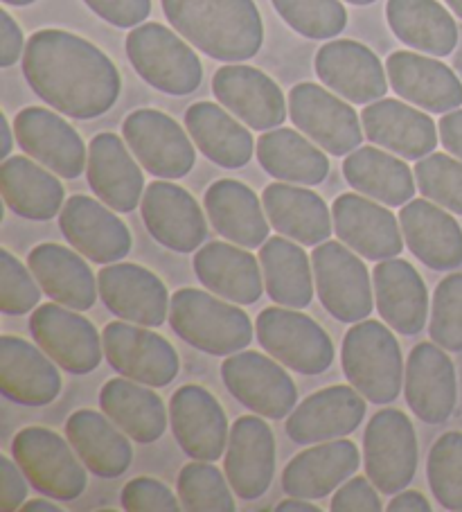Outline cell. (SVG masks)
Returning a JSON list of instances; mask_svg holds the SVG:
<instances>
[{
    "label": "cell",
    "mask_w": 462,
    "mask_h": 512,
    "mask_svg": "<svg viewBox=\"0 0 462 512\" xmlns=\"http://www.w3.org/2000/svg\"><path fill=\"white\" fill-rule=\"evenodd\" d=\"M100 406L124 434L140 445H154L167 431L163 397L151 391V386L129 377L109 379L100 391Z\"/></svg>",
    "instance_id": "41"
},
{
    "label": "cell",
    "mask_w": 462,
    "mask_h": 512,
    "mask_svg": "<svg viewBox=\"0 0 462 512\" xmlns=\"http://www.w3.org/2000/svg\"><path fill=\"white\" fill-rule=\"evenodd\" d=\"M14 458V456H12ZM10 456H0V510H21L28 501V476Z\"/></svg>",
    "instance_id": "54"
},
{
    "label": "cell",
    "mask_w": 462,
    "mask_h": 512,
    "mask_svg": "<svg viewBox=\"0 0 462 512\" xmlns=\"http://www.w3.org/2000/svg\"><path fill=\"white\" fill-rule=\"evenodd\" d=\"M5 5H12V7H28L32 3H37V0H3Z\"/></svg>",
    "instance_id": "62"
},
{
    "label": "cell",
    "mask_w": 462,
    "mask_h": 512,
    "mask_svg": "<svg viewBox=\"0 0 462 512\" xmlns=\"http://www.w3.org/2000/svg\"><path fill=\"white\" fill-rule=\"evenodd\" d=\"M334 233L361 258L381 262L404 251V233L397 217L366 194H341L332 203Z\"/></svg>",
    "instance_id": "19"
},
{
    "label": "cell",
    "mask_w": 462,
    "mask_h": 512,
    "mask_svg": "<svg viewBox=\"0 0 462 512\" xmlns=\"http://www.w3.org/2000/svg\"><path fill=\"white\" fill-rule=\"evenodd\" d=\"M122 136L145 172L158 179H183L197 163L192 136L158 109L131 111L122 122Z\"/></svg>",
    "instance_id": "11"
},
{
    "label": "cell",
    "mask_w": 462,
    "mask_h": 512,
    "mask_svg": "<svg viewBox=\"0 0 462 512\" xmlns=\"http://www.w3.org/2000/svg\"><path fill=\"white\" fill-rule=\"evenodd\" d=\"M230 488L244 501H255L271 488L275 476V436L257 416H242L230 427L224 458Z\"/></svg>",
    "instance_id": "28"
},
{
    "label": "cell",
    "mask_w": 462,
    "mask_h": 512,
    "mask_svg": "<svg viewBox=\"0 0 462 512\" xmlns=\"http://www.w3.org/2000/svg\"><path fill=\"white\" fill-rule=\"evenodd\" d=\"M66 438L88 472L100 479H118L131 467L133 447L129 436L106 416L93 409H79L66 420Z\"/></svg>",
    "instance_id": "38"
},
{
    "label": "cell",
    "mask_w": 462,
    "mask_h": 512,
    "mask_svg": "<svg viewBox=\"0 0 462 512\" xmlns=\"http://www.w3.org/2000/svg\"><path fill=\"white\" fill-rule=\"evenodd\" d=\"M25 37L21 25L7 10H0V68H10L25 55Z\"/></svg>",
    "instance_id": "55"
},
{
    "label": "cell",
    "mask_w": 462,
    "mask_h": 512,
    "mask_svg": "<svg viewBox=\"0 0 462 512\" xmlns=\"http://www.w3.org/2000/svg\"><path fill=\"white\" fill-rule=\"evenodd\" d=\"M0 131H3V145H0V158H10L12 154V147L16 143V134H12V127H10V120H7V116L3 113L0 116Z\"/></svg>",
    "instance_id": "59"
},
{
    "label": "cell",
    "mask_w": 462,
    "mask_h": 512,
    "mask_svg": "<svg viewBox=\"0 0 462 512\" xmlns=\"http://www.w3.org/2000/svg\"><path fill=\"white\" fill-rule=\"evenodd\" d=\"M264 287L273 303L305 310L314 300V267L307 251L289 237H269L260 249Z\"/></svg>",
    "instance_id": "44"
},
{
    "label": "cell",
    "mask_w": 462,
    "mask_h": 512,
    "mask_svg": "<svg viewBox=\"0 0 462 512\" xmlns=\"http://www.w3.org/2000/svg\"><path fill=\"white\" fill-rule=\"evenodd\" d=\"M289 116L293 127L332 156H348L363 143L359 113L327 86L312 82L293 86Z\"/></svg>",
    "instance_id": "10"
},
{
    "label": "cell",
    "mask_w": 462,
    "mask_h": 512,
    "mask_svg": "<svg viewBox=\"0 0 462 512\" xmlns=\"http://www.w3.org/2000/svg\"><path fill=\"white\" fill-rule=\"evenodd\" d=\"M23 75L34 93L73 120H93L109 113L122 91L113 59L79 34L39 30L28 39Z\"/></svg>",
    "instance_id": "1"
},
{
    "label": "cell",
    "mask_w": 462,
    "mask_h": 512,
    "mask_svg": "<svg viewBox=\"0 0 462 512\" xmlns=\"http://www.w3.org/2000/svg\"><path fill=\"white\" fill-rule=\"evenodd\" d=\"M181 506L188 512H235L233 488L224 474L208 461H192L176 481Z\"/></svg>",
    "instance_id": "45"
},
{
    "label": "cell",
    "mask_w": 462,
    "mask_h": 512,
    "mask_svg": "<svg viewBox=\"0 0 462 512\" xmlns=\"http://www.w3.org/2000/svg\"><path fill=\"white\" fill-rule=\"evenodd\" d=\"M341 366L348 382L372 404L395 402L404 386V357L393 328L379 321L354 323L343 339Z\"/></svg>",
    "instance_id": "4"
},
{
    "label": "cell",
    "mask_w": 462,
    "mask_h": 512,
    "mask_svg": "<svg viewBox=\"0 0 462 512\" xmlns=\"http://www.w3.org/2000/svg\"><path fill=\"white\" fill-rule=\"evenodd\" d=\"M366 418V397L350 386H327L289 413L287 436L296 445H316L350 436Z\"/></svg>",
    "instance_id": "24"
},
{
    "label": "cell",
    "mask_w": 462,
    "mask_h": 512,
    "mask_svg": "<svg viewBox=\"0 0 462 512\" xmlns=\"http://www.w3.org/2000/svg\"><path fill=\"white\" fill-rule=\"evenodd\" d=\"M429 334L447 352H462V273H451L435 287Z\"/></svg>",
    "instance_id": "49"
},
{
    "label": "cell",
    "mask_w": 462,
    "mask_h": 512,
    "mask_svg": "<svg viewBox=\"0 0 462 512\" xmlns=\"http://www.w3.org/2000/svg\"><path fill=\"white\" fill-rule=\"evenodd\" d=\"M86 179L93 194L115 213H133L145 194L142 165L127 145V140L104 131L88 147Z\"/></svg>",
    "instance_id": "25"
},
{
    "label": "cell",
    "mask_w": 462,
    "mask_h": 512,
    "mask_svg": "<svg viewBox=\"0 0 462 512\" xmlns=\"http://www.w3.org/2000/svg\"><path fill=\"white\" fill-rule=\"evenodd\" d=\"M278 512H323L314 503H309V499H298V497H289L287 501L278 503Z\"/></svg>",
    "instance_id": "58"
},
{
    "label": "cell",
    "mask_w": 462,
    "mask_h": 512,
    "mask_svg": "<svg viewBox=\"0 0 462 512\" xmlns=\"http://www.w3.org/2000/svg\"><path fill=\"white\" fill-rule=\"evenodd\" d=\"M23 512H64V508L57 506V503L46 501V499H34L23 503Z\"/></svg>",
    "instance_id": "60"
},
{
    "label": "cell",
    "mask_w": 462,
    "mask_h": 512,
    "mask_svg": "<svg viewBox=\"0 0 462 512\" xmlns=\"http://www.w3.org/2000/svg\"><path fill=\"white\" fill-rule=\"evenodd\" d=\"M30 332L37 346L70 375H88L102 364L104 343L86 316L66 305H39L30 316Z\"/></svg>",
    "instance_id": "14"
},
{
    "label": "cell",
    "mask_w": 462,
    "mask_h": 512,
    "mask_svg": "<svg viewBox=\"0 0 462 512\" xmlns=\"http://www.w3.org/2000/svg\"><path fill=\"white\" fill-rule=\"evenodd\" d=\"M28 267L43 289V294L59 305L77 312L91 310L100 294L97 280L84 255L61 244H39L28 255Z\"/></svg>",
    "instance_id": "35"
},
{
    "label": "cell",
    "mask_w": 462,
    "mask_h": 512,
    "mask_svg": "<svg viewBox=\"0 0 462 512\" xmlns=\"http://www.w3.org/2000/svg\"><path fill=\"white\" fill-rule=\"evenodd\" d=\"M185 127L199 152L224 170L248 165L257 149L251 127L242 125V120L215 102L192 104L185 111Z\"/></svg>",
    "instance_id": "36"
},
{
    "label": "cell",
    "mask_w": 462,
    "mask_h": 512,
    "mask_svg": "<svg viewBox=\"0 0 462 512\" xmlns=\"http://www.w3.org/2000/svg\"><path fill=\"white\" fill-rule=\"evenodd\" d=\"M388 512H431V503L422 492L402 490L388 503Z\"/></svg>",
    "instance_id": "57"
},
{
    "label": "cell",
    "mask_w": 462,
    "mask_h": 512,
    "mask_svg": "<svg viewBox=\"0 0 462 512\" xmlns=\"http://www.w3.org/2000/svg\"><path fill=\"white\" fill-rule=\"evenodd\" d=\"M321 82L352 104H372L386 97L388 73L368 46L352 39L325 43L314 59Z\"/></svg>",
    "instance_id": "23"
},
{
    "label": "cell",
    "mask_w": 462,
    "mask_h": 512,
    "mask_svg": "<svg viewBox=\"0 0 462 512\" xmlns=\"http://www.w3.org/2000/svg\"><path fill=\"white\" fill-rule=\"evenodd\" d=\"M194 273L212 294L237 305H253L262 298L264 271L244 246L210 242L194 253Z\"/></svg>",
    "instance_id": "34"
},
{
    "label": "cell",
    "mask_w": 462,
    "mask_h": 512,
    "mask_svg": "<svg viewBox=\"0 0 462 512\" xmlns=\"http://www.w3.org/2000/svg\"><path fill=\"white\" fill-rule=\"evenodd\" d=\"M343 176L354 190L388 208L406 206L415 197V172L402 156L381 147H359L343 161Z\"/></svg>",
    "instance_id": "43"
},
{
    "label": "cell",
    "mask_w": 462,
    "mask_h": 512,
    "mask_svg": "<svg viewBox=\"0 0 462 512\" xmlns=\"http://www.w3.org/2000/svg\"><path fill=\"white\" fill-rule=\"evenodd\" d=\"M140 213L149 235L170 251L194 253L208 237V222L199 201L172 181L149 183L142 194Z\"/></svg>",
    "instance_id": "15"
},
{
    "label": "cell",
    "mask_w": 462,
    "mask_h": 512,
    "mask_svg": "<svg viewBox=\"0 0 462 512\" xmlns=\"http://www.w3.org/2000/svg\"><path fill=\"white\" fill-rule=\"evenodd\" d=\"M415 183L422 197L453 215H462V161L433 152L415 163Z\"/></svg>",
    "instance_id": "48"
},
{
    "label": "cell",
    "mask_w": 462,
    "mask_h": 512,
    "mask_svg": "<svg viewBox=\"0 0 462 512\" xmlns=\"http://www.w3.org/2000/svg\"><path fill=\"white\" fill-rule=\"evenodd\" d=\"M165 19L210 59L242 64L262 50L264 23L255 0H161Z\"/></svg>",
    "instance_id": "2"
},
{
    "label": "cell",
    "mask_w": 462,
    "mask_h": 512,
    "mask_svg": "<svg viewBox=\"0 0 462 512\" xmlns=\"http://www.w3.org/2000/svg\"><path fill=\"white\" fill-rule=\"evenodd\" d=\"M59 228L66 242L95 264L120 262L127 258L133 244L131 231L115 210L86 194H75L64 203Z\"/></svg>",
    "instance_id": "18"
},
{
    "label": "cell",
    "mask_w": 462,
    "mask_h": 512,
    "mask_svg": "<svg viewBox=\"0 0 462 512\" xmlns=\"http://www.w3.org/2000/svg\"><path fill=\"white\" fill-rule=\"evenodd\" d=\"M332 512H381L384 503L379 499L377 485L372 483L368 476H354V479L345 481L339 490H336L334 499L330 503Z\"/></svg>",
    "instance_id": "52"
},
{
    "label": "cell",
    "mask_w": 462,
    "mask_h": 512,
    "mask_svg": "<svg viewBox=\"0 0 462 512\" xmlns=\"http://www.w3.org/2000/svg\"><path fill=\"white\" fill-rule=\"evenodd\" d=\"M59 364L46 350L21 337L0 339V393L21 406H48L59 397L64 382Z\"/></svg>",
    "instance_id": "29"
},
{
    "label": "cell",
    "mask_w": 462,
    "mask_h": 512,
    "mask_svg": "<svg viewBox=\"0 0 462 512\" xmlns=\"http://www.w3.org/2000/svg\"><path fill=\"white\" fill-rule=\"evenodd\" d=\"M257 161L273 179L296 185H321L330 174L325 149L296 129H271L257 138Z\"/></svg>",
    "instance_id": "42"
},
{
    "label": "cell",
    "mask_w": 462,
    "mask_h": 512,
    "mask_svg": "<svg viewBox=\"0 0 462 512\" xmlns=\"http://www.w3.org/2000/svg\"><path fill=\"white\" fill-rule=\"evenodd\" d=\"M102 343L109 366L133 382L163 388L181 373L179 352L145 325L113 321L102 330Z\"/></svg>",
    "instance_id": "12"
},
{
    "label": "cell",
    "mask_w": 462,
    "mask_h": 512,
    "mask_svg": "<svg viewBox=\"0 0 462 512\" xmlns=\"http://www.w3.org/2000/svg\"><path fill=\"white\" fill-rule=\"evenodd\" d=\"M203 206L215 231L244 249H257L269 240L264 203L246 183L235 179L215 181L203 197Z\"/></svg>",
    "instance_id": "39"
},
{
    "label": "cell",
    "mask_w": 462,
    "mask_h": 512,
    "mask_svg": "<svg viewBox=\"0 0 462 512\" xmlns=\"http://www.w3.org/2000/svg\"><path fill=\"white\" fill-rule=\"evenodd\" d=\"M386 73L393 91L402 100L426 113H449L460 109L462 82L440 59L420 52L397 50L386 59Z\"/></svg>",
    "instance_id": "27"
},
{
    "label": "cell",
    "mask_w": 462,
    "mask_h": 512,
    "mask_svg": "<svg viewBox=\"0 0 462 512\" xmlns=\"http://www.w3.org/2000/svg\"><path fill=\"white\" fill-rule=\"evenodd\" d=\"M221 379L235 400L262 418L282 420L296 409L298 388L278 359L262 352H235L221 364Z\"/></svg>",
    "instance_id": "13"
},
{
    "label": "cell",
    "mask_w": 462,
    "mask_h": 512,
    "mask_svg": "<svg viewBox=\"0 0 462 512\" xmlns=\"http://www.w3.org/2000/svg\"><path fill=\"white\" fill-rule=\"evenodd\" d=\"M12 456L43 497L75 501L88 485V467L70 440L48 427H25L12 440Z\"/></svg>",
    "instance_id": "6"
},
{
    "label": "cell",
    "mask_w": 462,
    "mask_h": 512,
    "mask_svg": "<svg viewBox=\"0 0 462 512\" xmlns=\"http://www.w3.org/2000/svg\"><path fill=\"white\" fill-rule=\"evenodd\" d=\"M447 5L451 7V12L462 19V0H447Z\"/></svg>",
    "instance_id": "61"
},
{
    "label": "cell",
    "mask_w": 462,
    "mask_h": 512,
    "mask_svg": "<svg viewBox=\"0 0 462 512\" xmlns=\"http://www.w3.org/2000/svg\"><path fill=\"white\" fill-rule=\"evenodd\" d=\"M127 57L151 88L167 95H190L203 82V66L192 43L161 23L133 28L127 37Z\"/></svg>",
    "instance_id": "5"
},
{
    "label": "cell",
    "mask_w": 462,
    "mask_h": 512,
    "mask_svg": "<svg viewBox=\"0 0 462 512\" xmlns=\"http://www.w3.org/2000/svg\"><path fill=\"white\" fill-rule=\"evenodd\" d=\"M345 3H350V5H359V7H366V5L377 3V0H345Z\"/></svg>",
    "instance_id": "63"
},
{
    "label": "cell",
    "mask_w": 462,
    "mask_h": 512,
    "mask_svg": "<svg viewBox=\"0 0 462 512\" xmlns=\"http://www.w3.org/2000/svg\"><path fill=\"white\" fill-rule=\"evenodd\" d=\"M262 203L271 226L280 235L302 246H318L334 231L332 210L314 190L296 183H271L262 192Z\"/></svg>",
    "instance_id": "33"
},
{
    "label": "cell",
    "mask_w": 462,
    "mask_h": 512,
    "mask_svg": "<svg viewBox=\"0 0 462 512\" xmlns=\"http://www.w3.org/2000/svg\"><path fill=\"white\" fill-rule=\"evenodd\" d=\"M438 131L442 147L447 149L451 156H456L462 161V109L444 113L442 120L438 122Z\"/></svg>",
    "instance_id": "56"
},
{
    "label": "cell",
    "mask_w": 462,
    "mask_h": 512,
    "mask_svg": "<svg viewBox=\"0 0 462 512\" xmlns=\"http://www.w3.org/2000/svg\"><path fill=\"white\" fill-rule=\"evenodd\" d=\"M16 143L34 161L61 179H79L88 163V149L75 127L59 111L28 107L14 118Z\"/></svg>",
    "instance_id": "17"
},
{
    "label": "cell",
    "mask_w": 462,
    "mask_h": 512,
    "mask_svg": "<svg viewBox=\"0 0 462 512\" xmlns=\"http://www.w3.org/2000/svg\"><path fill=\"white\" fill-rule=\"evenodd\" d=\"M170 425L176 443L194 461L215 463L226 454L230 427L224 406L208 388L185 384L170 400Z\"/></svg>",
    "instance_id": "20"
},
{
    "label": "cell",
    "mask_w": 462,
    "mask_h": 512,
    "mask_svg": "<svg viewBox=\"0 0 462 512\" xmlns=\"http://www.w3.org/2000/svg\"><path fill=\"white\" fill-rule=\"evenodd\" d=\"M406 402L426 425L447 422L458 404V377L447 350L435 341L417 343L406 359Z\"/></svg>",
    "instance_id": "21"
},
{
    "label": "cell",
    "mask_w": 462,
    "mask_h": 512,
    "mask_svg": "<svg viewBox=\"0 0 462 512\" xmlns=\"http://www.w3.org/2000/svg\"><path fill=\"white\" fill-rule=\"evenodd\" d=\"M426 476L435 501L444 510L462 512V434L447 431L435 440L429 461H426Z\"/></svg>",
    "instance_id": "47"
},
{
    "label": "cell",
    "mask_w": 462,
    "mask_h": 512,
    "mask_svg": "<svg viewBox=\"0 0 462 512\" xmlns=\"http://www.w3.org/2000/svg\"><path fill=\"white\" fill-rule=\"evenodd\" d=\"M318 298L327 312L341 323H359L375 310L370 273L361 255L348 244L327 240L312 253Z\"/></svg>",
    "instance_id": "8"
},
{
    "label": "cell",
    "mask_w": 462,
    "mask_h": 512,
    "mask_svg": "<svg viewBox=\"0 0 462 512\" xmlns=\"http://www.w3.org/2000/svg\"><path fill=\"white\" fill-rule=\"evenodd\" d=\"M41 285L30 267L10 249L0 251V312L7 316L30 314L41 303Z\"/></svg>",
    "instance_id": "50"
},
{
    "label": "cell",
    "mask_w": 462,
    "mask_h": 512,
    "mask_svg": "<svg viewBox=\"0 0 462 512\" xmlns=\"http://www.w3.org/2000/svg\"><path fill=\"white\" fill-rule=\"evenodd\" d=\"M120 503L127 512H179L181 499L163 481L138 476L122 488Z\"/></svg>",
    "instance_id": "51"
},
{
    "label": "cell",
    "mask_w": 462,
    "mask_h": 512,
    "mask_svg": "<svg viewBox=\"0 0 462 512\" xmlns=\"http://www.w3.org/2000/svg\"><path fill=\"white\" fill-rule=\"evenodd\" d=\"M97 287L106 310L122 321L161 328L170 321V303L165 282L140 264L113 262L97 273Z\"/></svg>",
    "instance_id": "16"
},
{
    "label": "cell",
    "mask_w": 462,
    "mask_h": 512,
    "mask_svg": "<svg viewBox=\"0 0 462 512\" xmlns=\"http://www.w3.org/2000/svg\"><path fill=\"white\" fill-rule=\"evenodd\" d=\"M0 190L7 208L30 222L55 219L66 203L59 176L28 156L5 158L0 165Z\"/></svg>",
    "instance_id": "37"
},
{
    "label": "cell",
    "mask_w": 462,
    "mask_h": 512,
    "mask_svg": "<svg viewBox=\"0 0 462 512\" xmlns=\"http://www.w3.org/2000/svg\"><path fill=\"white\" fill-rule=\"evenodd\" d=\"M417 434L411 418L399 409L372 416L363 434V467L381 494H397L413 483L417 472Z\"/></svg>",
    "instance_id": "9"
},
{
    "label": "cell",
    "mask_w": 462,
    "mask_h": 512,
    "mask_svg": "<svg viewBox=\"0 0 462 512\" xmlns=\"http://www.w3.org/2000/svg\"><path fill=\"white\" fill-rule=\"evenodd\" d=\"M280 19L300 37L325 41L348 28V10L341 0H271Z\"/></svg>",
    "instance_id": "46"
},
{
    "label": "cell",
    "mask_w": 462,
    "mask_h": 512,
    "mask_svg": "<svg viewBox=\"0 0 462 512\" xmlns=\"http://www.w3.org/2000/svg\"><path fill=\"white\" fill-rule=\"evenodd\" d=\"M359 447L352 440H327L293 456L282 472V490L298 499H325L359 470Z\"/></svg>",
    "instance_id": "32"
},
{
    "label": "cell",
    "mask_w": 462,
    "mask_h": 512,
    "mask_svg": "<svg viewBox=\"0 0 462 512\" xmlns=\"http://www.w3.org/2000/svg\"><path fill=\"white\" fill-rule=\"evenodd\" d=\"M361 125L370 143L406 161H420L433 154L440 143L438 125L429 113L390 97L368 104L361 111Z\"/></svg>",
    "instance_id": "26"
},
{
    "label": "cell",
    "mask_w": 462,
    "mask_h": 512,
    "mask_svg": "<svg viewBox=\"0 0 462 512\" xmlns=\"http://www.w3.org/2000/svg\"><path fill=\"white\" fill-rule=\"evenodd\" d=\"M170 325L188 346L212 357H230L253 341V321L242 307L192 287L172 296Z\"/></svg>",
    "instance_id": "3"
},
{
    "label": "cell",
    "mask_w": 462,
    "mask_h": 512,
    "mask_svg": "<svg viewBox=\"0 0 462 512\" xmlns=\"http://www.w3.org/2000/svg\"><path fill=\"white\" fill-rule=\"evenodd\" d=\"M372 285L381 321L404 337L424 330L429 321V289L411 262L399 258L377 262Z\"/></svg>",
    "instance_id": "31"
},
{
    "label": "cell",
    "mask_w": 462,
    "mask_h": 512,
    "mask_svg": "<svg viewBox=\"0 0 462 512\" xmlns=\"http://www.w3.org/2000/svg\"><path fill=\"white\" fill-rule=\"evenodd\" d=\"M91 12L115 28H138L151 14V0H84Z\"/></svg>",
    "instance_id": "53"
},
{
    "label": "cell",
    "mask_w": 462,
    "mask_h": 512,
    "mask_svg": "<svg viewBox=\"0 0 462 512\" xmlns=\"http://www.w3.org/2000/svg\"><path fill=\"white\" fill-rule=\"evenodd\" d=\"M404 242L424 267L453 271L462 264V228L431 199H411L399 213Z\"/></svg>",
    "instance_id": "30"
},
{
    "label": "cell",
    "mask_w": 462,
    "mask_h": 512,
    "mask_svg": "<svg viewBox=\"0 0 462 512\" xmlns=\"http://www.w3.org/2000/svg\"><path fill=\"white\" fill-rule=\"evenodd\" d=\"M386 21L404 46L431 57H449L458 48V25L438 0H388Z\"/></svg>",
    "instance_id": "40"
},
{
    "label": "cell",
    "mask_w": 462,
    "mask_h": 512,
    "mask_svg": "<svg viewBox=\"0 0 462 512\" xmlns=\"http://www.w3.org/2000/svg\"><path fill=\"white\" fill-rule=\"evenodd\" d=\"M217 102L253 131L278 129L287 120L282 88L260 68L228 64L212 77Z\"/></svg>",
    "instance_id": "22"
},
{
    "label": "cell",
    "mask_w": 462,
    "mask_h": 512,
    "mask_svg": "<svg viewBox=\"0 0 462 512\" xmlns=\"http://www.w3.org/2000/svg\"><path fill=\"white\" fill-rule=\"evenodd\" d=\"M260 346L300 375H321L334 361V343L321 325L293 307H266L255 319Z\"/></svg>",
    "instance_id": "7"
}]
</instances>
